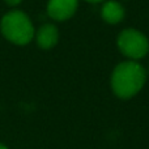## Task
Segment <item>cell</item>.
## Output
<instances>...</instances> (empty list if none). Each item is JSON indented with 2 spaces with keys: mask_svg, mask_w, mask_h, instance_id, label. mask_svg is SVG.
I'll use <instances>...</instances> for the list:
<instances>
[{
  "mask_svg": "<svg viewBox=\"0 0 149 149\" xmlns=\"http://www.w3.org/2000/svg\"><path fill=\"white\" fill-rule=\"evenodd\" d=\"M1 31L4 37L16 45H26L34 36V28L29 17L21 10H12L1 20Z\"/></svg>",
  "mask_w": 149,
  "mask_h": 149,
  "instance_id": "obj_2",
  "label": "cell"
},
{
  "mask_svg": "<svg viewBox=\"0 0 149 149\" xmlns=\"http://www.w3.org/2000/svg\"><path fill=\"white\" fill-rule=\"evenodd\" d=\"M101 16L107 24H118L124 18V9L118 1L109 0L103 4Z\"/></svg>",
  "mask_w": 149,
  "mask_h": 149,
  "instance_id": "obj_6",
  "label": "cell"
},
{
  "mask_svg": "<svg viewBox=\"0 0 149 149\" xmlns=\"http://www.w3.org/2000/svg\"><path fill=\"white\" fill-rule=\"evenodd\" d=\"M118 47L124 56L137 60L148 54L149 42L147 37L136 29H124L118 37Z\"/></svg>",
  "mask_w": 149,
  "mask_h": 149,
  "instance_id": "obj_3",
  "label": "cell"
},
{
  "mask_svg": "<svg viewBox=\"0 0 149 149\" xmlns=\"http://www.w3.org/2000/svg\"><path fill=\"white\" fill-rule=\"evenodd\" d=\"M0 149H7V148H5L4 145H1V144H0Z\"/></svg>",
  "mask_w": 149,
  "mask_h": 149,
  "instance_id": "obj_9",
  "label": "cell"
},
{
  "mask_svg": "<svg viewBox=\"0 0 149 149\" xmlns=\"http://www.w3.org/2000/svg\"><path fill=\"white\" fill-rule=\"evenodd\" d=\"M147 73L145 70L134 60L118 64L111 74V88L116 97L122 100L136 95L144 86Z\"/></svg>",
  "mask_w": 149,
  "mask_h": 149,
  "instance_id": "obj_1",
  "label": "cell"
},
{
  "mask_svg": "<svg viewBox=\"0 0 149 149\" xmlns=\"http://www.w3.org/2000/svg\"><path fill=\"white\" fill-rule=\"evenodd\" d=\"M5 3L9 4V5H17V4L21 3V0H5Z\"/></svg>",
  "mask_w": 149,
  "mask_h": 149,
  "instance_id": "obj_7",
  "label": "cell"
},
{
  "mask_svg": "<svg viewBox=\"0 0 149 149\" xmlns=\"http://www.w3.org/2000/svg\"><path fill=\"white\" fill-rule=\"evenodd\" d=\"M77 9V0H49L47 13L56 21H64L72 17Z\"/></svg>",
  "mask_w": 149,
  "mask_h": 149,
  "instance_id": "obj_4",
  "label": "cell"
},
{
  "mask_svg": "<svg viewBox=\"0 0 149 149\" xmlns=\"http://www.w3.org/2000/svg\"><path fill=\"white\" fill-rule=\"evenodd\" d=\"M89 3H100V1H103V0H86Z\"/></svg>",
  "mask_w": 149,
  "mask_h": 149,
  "instance_id": "obj_8",
  "label": "cell"
},
{
  "mask_svg": "<svg viewBox=\"0 0 149 149\" xmlns=\"http://www.w3.org/2000/svg\"><path fill=\"white\" fill-rule=\"evenodd\" d=\"M58 39H59L58 29L56 26L51 25V24H46V25L41 26L39 30L37 31V43L43 50H49L54 47L58 43Z\"/></svg>",
  "mask_w": 149,
  "mask_h": 149,
  "instance_id": "obj_5",
  "label": "cell"
}]
</instances>
